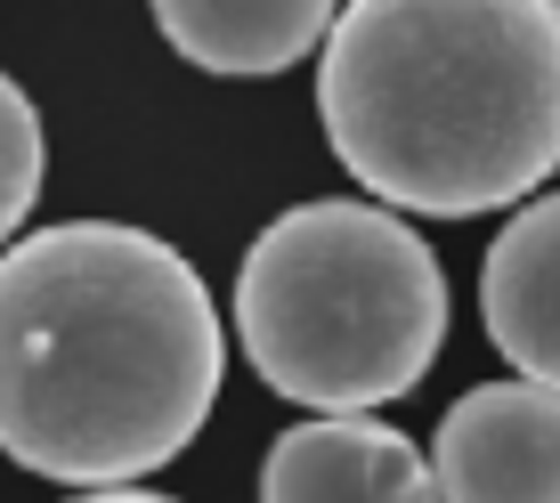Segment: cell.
I'll list each match as a JSON object with an SVG mask.
<instances>
[{
  "instance_id": "9",
  "label": "cell",
  "mask_w": 560,
  "mask_h": 503,
  "mask_svg": "<svg viewBox=\"0 0 560 503\" xmlns=\"http://www.w3.org/2000/svg\"><path fill=\"white\" fill-rule=\"evenodd\" d=\"M66 503H179V495H154L139 479H114V488H73Z\"/></svg>"
},
{
  "instance_id": "3",
  "label": "cell",
  "mask_w": 560,
  "mask_h": 503,
  "mask_svg": "<svg viewBox=\"0 0 560 503\" xmlns=\"http://www.w3.org/2000/svg\"><path fill=\"white\" fill-rule=\"evenodd\" d=\"M236 341L277 398L374 414L431 374L447 341L439 252L390 203H293L236 268Z\"/></svg>"
},
{
  "instance_id": "10",
  "label": "cell",
  "mask_w": 560,
  "mask_h": 503,
  "mask_svg": "<svg viewBox=\"0 0 560 503\" xmlns=\"http://www.w3.org/2000/svg\"><path fill=\"white\" fill-rule=\"evenodd\" d=\"M552 9H560V0H552Z\"/></svg>"
},
{
  "instance_id": "7",
  "label": "cell",
  "mask_w": 560,
  "mask_h": 503,
  "mask_svg": "<svg viewBox=\"0 0 560 503\" xmlns=\"http://www.w3.org/2000/svg\"><path fill=\"white\" fill-rule=\"evenodd\" d=\"M154 33L203 73L228 82H260V73H293L308 49H325L341 0H147Z\"/></svg>"
},
{
  "instance_id": "8",
  "label": "cell",
  "mask_w": 560,
  "mask_h": 503,
  "mask_svg": "<svg viewBox=\"0 0 560 503\" xmlns=\"http://www.w3.org/2000/svg\"><path fill=\"white\" fill-rule=\"evenodd\" d=\"M42 171H49V139L33 98L0 73V244L25 227V211L42 203Z\"/></svg>"
},
{
  "instance_id": "6",
  "label": "cell",
  "mask_w": 560,
  "mask_h": 503,
  "mask_svg": "<svg viewBox=\"0 0 560 503\" xmlns=\"http://www.w3.org/2000/svg\"><path fill=\"white\" fill-rule=\"evenodd\" d=\"M479 325L528 382L560 390V196H520L479 260Z\"/></svg>"
},
{
  "instance_id": "1",
  "label": "cell",
  "mask_w": 560,
  "mask_h": 503,
  "mask_svg": "<svg viewBox=\"0 0 560 503\" xmlns=\"http://www.w3.org/2000/svg\"><path fill=\"white\" fill-rule=\"evenodd\" d=\"M228 374L220 308L179 244L57 220L0 244V455L57 488L147 479L196 447Z\"/></svg>"
},
{
  "instance_id": "5",
  "label": "cell",
  "mask_w": 560,
  "mask_h": 503,
  "mask_svg": "<svg viewBox=\"0 0 560 503\" xmlns=\"http://www.w3.org/2000/svg\"><path fill=\"white\" fill-rule=\"evenodd\" d=\"M260 503H439L431 455L374 414H308L268 447Z\"/></svg>"
},
{
  "instance_id": "2",
  "label": "cell",
  "mask_w": 560,
  "mask_h": 503,
  "mask_svg": "<svg viewBox=\"0 0 560 503\" xmlns=\"http://www.w3.org/2000/svg\"><path fill=\"white\" fill-rule=\"evenodd\" d=\"M317 122L374 203L422 220L512 211L560 171L552 0H341Z\"/></svg>"
},
{
  "instance_id": "4",
  "label": "cell",
  "mask_w": 560,
  "mask_h": 503,
  "mask_svg": "<svg viewBox=\"0 0 560 503\" xmlns=\"http://www.w3.org/2000/svg\"><path fill=\"white\" fill-rule=\"evenodd\" d=\"M439 503H560V390L479 382L439 414L431 438Z\"/></svg>"
}]
</instances>
